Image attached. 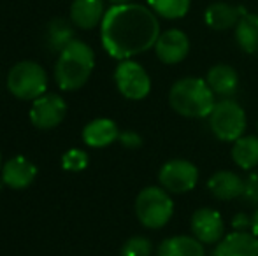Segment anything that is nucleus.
I'll use <instances>...</instances> for the list:
<instances>
[{
  "mask_svg": "<svg viewBox=\"0 0 258 256\" xmlns=\"http://www.w3.org/2000/svg\"><path fill=\"white\" fill-rule=\"evenodd\" d=\"M160 37L158 18L141 4H119L105 11L100 23L104 49L116 60H130L155 48Z\"/></svg>",
  "mask_w": 258,
  "mask_h": 256,
  "instance_id": "f257e3e1",
  "label": "nucleus"
},
{
  "mask_svg": "<svg viewBox=\"0 0 258 256\" xmlns=\"http://www.w3.org/2000/svg\"><path fill=\"white\" fill-rule=\"evenodd\" d=\"M95 67L93 49L83 41H72L58 56L54 67L56 84L65 92H76L83 88Z\"/></svg>",
  "mask_w": 258,
  "mask_h": 256,
  "instance_id": "f03ea898",
  "label": "nucleus"
},
{
  "mask_svg": "<svg viewBox=\"0 0 258 256\" xmlns=\"http://www.w3.org/2000/svg\"><path fill=\"white\" fill-rule=\"evenodd\" d=\"M169 104L184 118H207L214 107V93L201 77H183L172 84Z\"/></svg>",
  "mask_w": 258,
  "mask_h": 256,
  "instance_id": "7ed1b4c3",
  "label": "nucleus"
},
{
  "mask_svg": "<svg viewBox=\"0 0 258 256\" xmlns=\"http://www.w3.org/2000/svg\"><path fill=\"white\" fill-rule=\"evenodd\" d=\"M174 214V202L165 188L148 186L136 198V216L146 228L156 230L165 226Z\"/></svg>",
  "mask_w": 258,
  "mask_h": 256,
  "instance_id": "20e7f679",
  "label": "nucleus"
},
{
  "mask_svg": "<svg viewBox=\"0 0 258 256\" xmlns=\"http://www.w3.org/2000/svg\"><path fill=\"white\" fill-rule=\"evenodd\" d=\"M7 90L20 100H35L48 90V74L35 62H18L7 74Z\"/></svg>",
  "mask_w": 258,
  "mask_h": 256,
  "instance_id": "39448f33",
  "label": "nucleus"
},
{
  "mask_svg": "<svg viewBox=\"0 0 258 256\" xmlns=\"http://www.w3.org/2000/svg\"><path fill=\"white\" fill-rule=\"evenodd\" d=\"M207 121H209L211 132L223 142H235L239 137L244 135L246 113L232 99H223L214 104Z\"/></svg>",
  "mask_w": 258,
  "mask_h": 256,
  "instance_id": "423d86ee",
  "label": "nucleus"
},
{
  "mask_svg": "<svg viewBox=\"0 0 258 256\" xmlns=\"http://www.w3.org/2000/svg\"><path fill=\"white\" fill-rule=\"evenodd\" d=\"M119 93L128 100H143L151 92V79L146 68L134 60H121L114 70Z\"/></svg>",
  "mask_w": 258,
  "mask_h": 256,
  "instance_id": "0eeeda50",
  "label": "nucleus"
},
{
  "mask_svg": "<svg viewBox=\"0 0 258 256\" xmlns=\"http://www.w3.org/2000/svg\"><path fill=\"white\" fill-rule=\"evenodd\" d=\"M158 181L160 186L169 193H188L197 186L199 168L190 160H183V158L169 160L160 168Z\"/></svg>",
  "mask_w": 258,
  "mask_h": 256,
  "instance_id": "6e6552de",
  "label": "nucleus"
},
{
  "mask_svg": "<svg viewBox=\"0 0 258 256\" xmlns=\"http://www.w3.org/2000/svg\"><path fill=\"white\" fill-rule=\"evenodd\" d=\"M67 114V104L60 95L44 93L34 100L30 107V121L39 130H51L63 121Z\"/></svg>",
  "mask_w": 258,
  "mask_h": 256,
  "instance_id": "1a4fd4ad",
  "label": "nucleus"
},
{
  "mask_svg": "<svg viewBox=\"0 0 258 256\" xmlns=\"http://www.w3.org/2000/svg\"><path fill=\"white\" fill-rule=\"evenodd\" d=\"M190 228L195 239L202 244H216L225 235V221L218 211L211 207H201L194 212Z\"/></svg>",
  "mask_w": 258,
  "mask_h": 256,
  "instance_id": "9d476101",
  "label": "nucleus"
},
{
  "mask_svg": "<svg viewBox=\"0 0 258 256\" xmlns=\"http://www.w3.org/2000/svg\"><path fill=\"white\" fill-rule=\"evenodd\" d=\"M155 53L162 63L176 65L183 62L190 53V39L179 28H170L160 34L155 44Z\"/></svg>",
  "mask_w": 258,
  "mask_h": 256,
  "instance_id": "9b49d317",
  "label": "nucleus"
},
{
  "mask_svg": "<svg viewBox=\"0 0 258 256\" xmlns=\"http://www.w3.org/2000/svg\"><path fill=\"white\" fill-rule=\"evenodd\" d=\"M37 167L25 156H13L2 167V183L13 190H25L35 181Z\"/></svg>",
  "mask_w": 258,
  "mask_h": 256,
  "instance_id": "f8f14e48",
  "label": "nucleus"
},
{
  "mask_svg": "<svg viewBox=\"0 0 258 256\" xmlns=\"http://www.w3.org/2000/svg\"><path fill=\"white\" fill-rule=\"evenodd\" d=\"M214 256H258V237L253 232H232L216 244Z\"/></svg>",
  "mask_w": 258,
  "mask_h": 256,
  "instance_id": "ddd939ff",
  "label": "nucleus"
},
{
  "mask_svg": "<svg viewBox=\"0 0 258 256\" xmlns=\"http://www.w3.org/2000/svg\"><path fill=\"white\" fill-rule=\"evenodd\" d=\"M207 190L218 200H234L242 197L244 179L232 170H218L207 179Z\"/></svg>",
  "mask_w": 258,
  "mask_h": 256,
  "instance_id": "4468645a",
  "label": "nucleus"
},
{
  "mask_svg": "<svg viewBox=\"0 0 258 256\" xmlns=\"http://www.w3.org/2000/svg\"><path fill=\"white\" fill-rule=\"evenodd\" d=\"M246 14V9L242 6H234L227 2H214L207 6L204 13L206 25L213 30H228L235 27L242 16Z\"/></svg>",
  "mask_w": 258,
  "mask_h": 256,
  "instance_id": "2eb2a0df",
  "label": "nucleus"
},
{
  "mask_svg": "<svg viewBox=\"0 0 258 256\" xmlns=\"http://www.w3.org/2000/svg\"><path fill=\"white\" fill-rule=\"evenodd\" d=\"M206 82L213 90L214 95L230 99L239 90V74L230 65L218 63L209 68V72L206 75Z\"/></svg>",
  "mask_w": 258,
  "mask_h": 256,
  "instance_id": "dca6fc26",
  "label": "nucleus"
},
{
  "mask_svg": "<svg viewBox=\"0 0 258 256\" xmlns=\"http://www.w3.org/2000/svg\"><path fill=\"white\" fill-rule=\"evenodd\" d=\"M105 16L104 0H74L71 6V21L81 30H92Z\"/></svg>",
  "mask_w": 258,
  "mask_h": 256,
  "instance_id": "f3484780",
  "label": "nucleus"
},
{
  "mask_svg": "<svg viewBox=\"0 0 258 256\" xmlns=\"http://www.w3.org/2000/svg\"><path fill=\"white\" fill-rule=\"evenodd\" d=\"M118 139V125L109 118H97L83 128V140L90 147H105Z\"/></svg>",
  "mask_w": 258,
  "mask_h": 256,
  "instance_id": "a211bd4d",
  "label": "nucleus"
},
{
  "mask_svg": "<svg viewBox=\"0 0 258 256\" xmlns=\"http://www.w3.org/2000/svg\"><path fill=\"white\" fill-rule=\"evenodd\" d=\"M156 256H206L204 244L195 237L174 235L162 240Z\"/></svg>",
  "mask_w": 258,
  "mask_h": 256,
  "instance_id": "6ab92c4d",
  "label": "nucleus"
},
{
  "mask_svg": "<svg viewBox=\"0 0 258 256\" xmlns=\"http://www.w3.org/2000/svg\"><path fill=\"white\" fill-rule=\"evenodd\" d=\"M235 42L248 55L258 53V14L246 13L235 25Z\"/></svg>",
  "mask_w": 258,
  "mask_h": 256,
  "instance_id": "aec40b11",
  "label": "nucleus"
},
{
  "mask_svg": "<svg viewBox=\"0 0 258 256\" xmlns=\"http://www.w3.org/2000/svg\"><path fill=\"white\" fill-rule=\"evenodd\" d=\"M232 160L242 170H253L258 165V137H239L232 146Z\"/></svg>",
  "mask_w": 258,
  "mask_h": 256,
  "instance_id": "412c9836",
  "label": "nucleus"
},
{
  "mask_svg": "<svg viewBox=\"0 0 258 256\" xmlns=\"http://www.w3.org/2000/svg\"><path fill=\"white\" fill-rule=\"evenodd\" d=\"M46 41H48V48L51 49V51L61 53L72 41H74V30H72V27L63 18H54L48 25Z\"/></svg>",
  "mask_w": 258,
  "mask_h": 256,
  "instance_id": "4be33fe9",
  "label": "nucleus"
},
{
  "mask_svg": "<svg viewBox=\"0 0 258 256\" xmlns=\"http://www.w3.org/2000/svg\"><path fill=\"white\" fill-rule=\"evenodd\" d=\"M151 11L165 20H179L190 11L191 0H148Z\"/></svg>",
  "mask_w": 258,
  "mask_h": 256,
  "instance_id": "5701e85b",
  "label": "nucleus"
},
{
  "mask_svg": "<svg viewBox=\"0 0 258 256\" xmlns=\"http://www.w3.org/2000/svg\"><path fill=\"white\" fill-rule=\"evenodd\" d=\"M153 246L146 237H130L121 247V256H151Z\"/></svg>",
  "mask_w": 258,
  "mask_h": 256,
  "instance_id": "b1692460",
  "label": "nucleus"
},
{
  "mask_svg": "<svg viewBox=\"0 0 258 256\" xmlns=\"http://www.w3.org/2000/svg\"><path fill=\"white\" fill-rule=\"evenodd\" d=\"M88 165V154L83 149H69L61 156V168L69 172H81Z\"/></svg>",
  "mask_w": 258,
  "mask_h": 256,
  "instance_id": "393cba45",
  "label": "nucleus"
},
{
  "mask_svg": "<svg viewBox=\"0 0 258 256\" xmlns=\"http://www.w3.org/2000/svg\"><path fill=\"white\" fill-rule=\"evenodd\" d=\"M242 197L248 200V204H255L258 207V172H251L244 179V192Z\"/></svg>",
  "mask_w": 258,
  "mask_h": 256,
  "instance_id": "a878e982",
  "label": "nucleus"
},
{
  "mask_svg": "<svg viewBox=\"0 0 258 256\" xmlns=\"http://www.w3.org/2000/svg\"><path fill=\"white\" fill-rule=\"evenodd\" d=\"M119 142L123 144L128 149H137V147L143 146V137L139 135L134 130H125V132H119Z\"/></svg>",
  "mask_w": 258,
  "mask_h": 256,
  "instance_id": "bb28decb",
  "label": "nucleus"
},
{
  "mask_svg": "<svg viewBox=\"0 0 258 256\" xmlns=\"http://www.w3.org/2000/svg\"><path fill=\"white\" fill-rule=\"evenodd\" d=\"M232 228L237 230V232H248V230H251V216L235 214V218L232 219Z\"/></svg>",
  "mask_w": 258,
  "mask_h": 256,
  "instance_id": "cd10ccee",
  "label": "nucleus"
},
{
  "mask_svg": "<svg viewBox=\"0 0 258 256\" xmlns=\"http://www.w3.org/2000/svg\"><path fill=\"white\" fill-rule=\"evenodd\" d=\"M251 232L258 237V207L251 216Z\"/></svg>",
  "mask_w": 258,
  "mask_h": 256,
  "instance_id": "c85d7f7f",
  "label": "nucleus"
},
{
  "mask_svg": "<svg viewBox=\"0 0 258 256\" xmlns=\"http://www.w3.org/2000/svg\"><path fill=\"white\" fill-rule=\"evenodd\" d=\"M112 6H119V4H130L132 0H109Z\"/></svg>",
  "mask_w": 258,
  "mask_h": 256,
  "instance_id": "c756f323",
  "label": "nucleus"
},
{
  "mask_svg": "<svg viewBox=\"0 0 258 256\" xmlns=\"http://www.w3.org/2000/svg\"><path fill=\"white\" fill-rule=\"evenodd\" d=\"M0 163H2V154H0Z\"/></svg>",
  "mask_w": 258,
  "mask_h": 256,
  "instance_id": "7c9ffc66",
  "label": "nucleus"
}]
</instances>
